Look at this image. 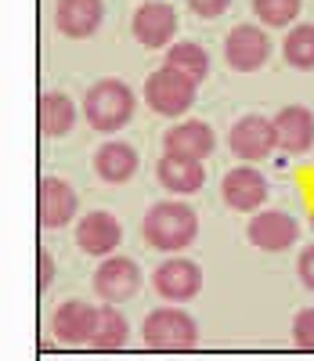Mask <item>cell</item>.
<instances>
[{"instance_id":"obj_29","label":"cell","mask_w":314,"mask_h":361,"mask_svg":"<svg viewBox=\"0 0 314 361\" xmlns=\"http://www.w3.org/2000/svg\"><path fill=\"white\" fill-rule=\"evenodd\" d=\"M310 224H314V209H310Z\"/></svg>"},{"instance_id":"obj_6","label":"cell","mask_w":314,"mask_h":361,"mask_svg":"<svg viewBox=\"0 0 314 361\" xmlns=\"http://www.w3.org/2000/svg\"><path fill=\"white\" fill-rule=\"evenodd\" d=\"M152 286L167 304H188V300H195L199 289H203V271H199L195 260L170 257V260H163L159 267H155Z\"/></svg>"},{"instance_id":"obj_10","label":"cell","mask_w":314,"mask_h":361,"mask_svg":"<svg viewBox=\"0 0 314 361\" xmlns=\"http://www.w3.org/2000/svg\"><path fill=\"white\" fill-rule=\"evenodd\" d=\"M246 235H249V243H253L257 250L282 253V250L296 246L300 224H296V217L282 214V209H260V214H253V221H249Z\"/></svg>"},{"instance_id":"obj_25","label":"cell","mask_w":314,"mask_h":361,"mask_svg":"<svg viewBox=\"0 0 314 361\" xmlns=\"http://www.w3.org/2000/svg\"><path fill=\"white\" fill-rule=\"evenodd\" d=\"M293 343L303 347V350H314V307L296 311V318H293Z\"/></svg>"},{"instance_id":"obj_18","label":"cell","mask_w":314,"mask_h":361,"mask_svg":"<svg viewBox=\"0 0 314 361\" xmlns=\"http://www.w3.org/2000/svg\"><path fill=\"white\" fill-rule=\"evenodd\" d=\"M138 152L127 141H105L98 152H94V173H98L105 185H127L138 173Z\"/></svg>"},{"instance_id":"obj_24","label":"cell","mask_w":314,"mask_h":361,"mask_svg":"<svg viewBox=\"0 0 314 361\" xmlns=\"http://www.w3.org/2000/svg\"><path fill=\"white\" fill-rule=\"evenodd\" d=\"M300 0H253V15L264 29H286L300 15Z\"/></svg>"},{"instance_id":"obj_19","label":"cell","mask_w":314,"mask_h":361,"mask_svg":"<svg viewBox=\"0 0 314 361\" xmlns=\"http://www.w3.org/2000/svg\"><path fill=\"white\" fill-rule=\"evenodd\" d=\"M155 177H159V185L174 195H192L203 188L206 180V170L199 159H181V156H163L159 163H155Z\"/></svg>"},{"instance_id":"obj_2","label":"cell","mask_w":314,"mask_h":361,"mask_svg":"<svg viewBox=\"0 0 314 361\" xmlns=\"http://www.w3.org/2000/svg\"><path fill=\"white\" fill-rule=\"evenodd\" d=\"M134 105H138V98L123 80H102L83 94L87 123L94 130H102V134H116V130L127 127L131 116H134Z\"/></svg>"},{"instance_id":"obj_8","label":"cell","mask_w":314,"mask_h":361,"mask_svg":"<svg viewBox=\"0 0 314 361\" xmlns=\"http://www.w3.org/2000/svg\"><path fill=\"white\" fill-rule=\"evenodd\" d=\"M224 58L235 73H257L271 58V37L264 25H235L224 37Z\"/></svg>"},{"instance_id":"obj_17","label":"cell","mask_w":314,"mask_h":361,"mask_svg":"<svg viewBox=\"0 0 314 361\" xmlns=\"http://www.w3.org/2000/svg\"><path fill=\"white\" fill-rule=\"evenodd\" d=\"M80 209L76 188L61 177H44L40 180V224L44 228H66Z\"/></svg>"},{"instance_id":"obj_15","label":"cell","mask_w":314,"mask_h":361,"mask_svg":"<svg viewBox=\"0 0 314 361\" xmlns=\"http://www.w3.org/2000/svg\"><path fill=\"white\" fill-rule=\"evenodd\" d=\"M163 148L170 156H181V159H206L213 148H217V137L210 130V123L203 119H184V123H174L167 134H163Z\"/></svg>"},{"instance_id":"obj_22","label":"cell","mask_w":314,"mask_h":361,"mask_svg":"<svg viewBox=\"0 0 314 361\" xmlns=\"http://www.w3.org/2000/svg\"><path fill=\"white\" fill-rule=\"evenodd\" d=\"M167 66L177 69V73H184L188 80L203 83L210 76V54L199 44H192V40H181V44L167 47Z\"/></svg>"},{"instance_id":"obj_20","label":"cell","mask_w":314,"mask_h":361,"mask_svg":"<svg viewBox=\"0 0 314 361\" xmlns=\"http://www.w3.org/2000/svg\"><path fill=\"white\" fill-rule=\"evenodd\" d=\"M76 127V105L61 90H47L40 98V130L47 137H66Z\"/></svg>"},{"instance_id":"obj_26","label":"cell","mask_w":314,"mask_h":361,"mask_svg":"<svg viewBox=\"0 0 314 361\" xmlns=\"http://www.w3.org/2000/svg\"><path fill=\"white\" fill-rule=\"evenodd\" d=\"M184 4L192 8V15H199V18H221L231 8V0H184Z\"/></svg>"},{"instance_id":"obj_14","label":"cell","mask_w":314,"mask_h":361,"mask_svg":"<svg viewBox=\"0 0 314 361\" xmlns=\"http://www.w3.org/2000/svg\"><path fill=\"white\" fill-rule=\"evenodd\" d=\"M274 134H278V152L303 156L314 148V112L303 105H286L274 116Z\"/></svg>"},{"instance_id":"obj_1","label":"cell","mask_w":314,"mask_h":361,"mask_svg":"<svg viewBox=\"0 0 314 361\" xmlns=\"http://www.w3.org/2000/svg\"><path fill=\"white\" fill-rule=\"evenodd\" d=\"M145 231V243L152 250H163V253H181L195 243L199 235V217L195 209L181 202V199H163V202H152L148 214L141 221Z\"/></svg>"},{"instance_id":"obj_12","label":"cell","mask_w":314,"mask_h":361,"mask_svg":"<svg viewBox=\"0 0 314 361\" xmlns=\"http://www.w3.org/2000/svg\"><path fill=\"white\" fill-rule=\"evenodd\" d=\"M123 243V224L105 214V209H90L76 224V246L90 257H112L116 246Z\"/></svg>"},{"instance_id":"obj_28","label":"cell","mask_w":314,"mask_h":361,"mask_svg":"<svg viewBox=\"0 0 314 361\" xmlns=\"http://www.w3.org/2000/svg\"><path fill=\"white\" fill-rule=\"evenodd\" d=\"M51 282H54V257L40 250V289H47Z\"/></svg>"},{"instance_id":"obj_9","label":"cell","mask_w":314,"mask_h":361,"mask_svg":"<svg viewBox=\"0 0 314 361\" xmlns=\"http://www.w3.org/2000/svg\"><path fill=\"white\" fill-rule=\"evenodd\" d=\"M131 33L138 37L141 47H174V37H177V11L163 0H148L134 11V22H131Z\"/></svg>"},{"instance_id":"obj_27","label":"cell","mask_w":314,"mask_h":361,"mask_svg":"<svg viewBox=\"0 0 314 361\" xmlns=\"http://www.w3.org/2000/svg\"><path fill=\"white\" fill-rule=\"evenodd\" d=\"M296 275H300V282H303V286L314 293V243L300 250V260H296Z\"/></svg>"},{"instance_id":"obj_23","label":"cell","mask_w":314,"mask_h":361,"mask_svg":"<svg viewBox=\"0 0 314 361\" xmlns=\"http://www.w3.org/2000/svg\"><path fill=\"white\" fill-rule=\"evenodd\" d=\"M282 54H286V66L310 73L314 69V22H300L296 29H289V37L282 40Z\"/></svg>"},{"instance_id":"obj_4","label":"cell","mask_w":314,"mask_h":361,"mask_svg":"<svg viewBox=\"0 0 314 361\" xmlns=\"http://www.w3.org/2000/svg\"><path fill=\"white\" fill-rule=\"evenodd\" d=\"M195 87H199L195 80H188L184 73L163 66L145 80V102H148L152 112H159L167 119H177L195 105Z\"/></svg>"},{"instance_id":"obj_11","label":"cell","mask_w":314,"mask_h":361,"mask_svg":"<svg viewBox=\"0 0 314 361\" xmlns=\"http://www.w3.org/2000/svg\"><path fill=\"white\" fill-rule=\"evenodd\" d=\"M221 195L238 214H253L267 202V177L257 166H235L221 180Z\"/></svg>"},{"instance_id":"obj_13","label":"cell","mask_w":314,"mask_h":361,"mask_svg":"<svg viewBox=\"0 0 314 361\" xmlns=\"http://www.w3.org/2000/svg\"><path fill=\"white\" fill-rule=\"evenodd\" d=\"M102 22H105V4L102 0H58V8H54L58 33L69 37V40L94 37Z\"/></svg>"},{"instance_id":"obj_7","label":"cell","mask_w":314,"mask_h":361,"mask_svg":"<svg viewBox=\"0 0 314 361\" xmlns=\"http://www.w3.org/2000/svg\"><path fill=\"white\" fill-rule=\"evenodd\" d=\"M231 152L246 163H260L271 152H278V134H274V119L267 116H242L228 134Z\"/></svg>"},{"instance_id":"obj_5","label":"cell","mask_w":314,"mask_h":361,"mask_svg":"<svg viewBox=\"0 0 314 361\" xmlns=\"http://www.w3.org/2000/svg\"><path fill=\"white\" fill-rule=\"evenodd\" d=\"M141 289V267L131 257H105L94 267V296L105 304H123V300L138 296Z\"/></svg>"},{"instance_id":"obj_21","label":"cell","mask_w":314,"mask_h":361,"mask_svg":"<svg viewBox=\"0 0 314 361\" xmlns=\"http://www.w3.org/2000/svg\"><path fill=\"white\" fill-rule=\"evenodd\" d=\"M127 340H131V325H127V318L116 311V304L98 307V322H94L90 347H98V350H119V347H127Z\"/></svg>"},{"instance_id":"obj_3","label":"cell","mask_w":314,"mask_h":361,"mask_svg":"<svg viewBox=\"0 0 314 361\" xmlns=\"http://www.w3.org/2000/svg\"><path fill=\"white\" fill-rule=\"evenodd\" d=\"M141 340L155 350H192L199 343V325L184 307H155L141 325Z\"/></svg>"},{"instance_id":"obj_16","label":"cell","mask_w":314,"mask_h":361,"mask_svg":"<svg viewBox=\"0 0 314 361\" xmlns=\"http://www.w3.org/2000/svg\"><path fill=\"white\" fill-rule=\"evenodd\" d=\"M94 322H98V307H90L87 300H66L54 318H51V329L61 343L69 347H80V343H90L94 336Z\"/></svg>"}]
</instances>
